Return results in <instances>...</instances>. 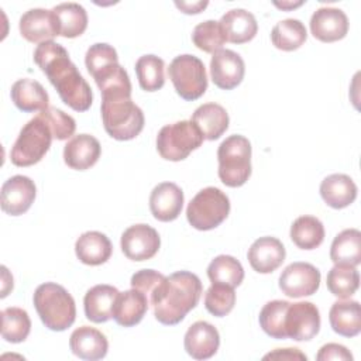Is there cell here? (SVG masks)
I'll use <instances>...</instances> for the list:
<instances>
[{
  "label": "cell",
  "instance_id": "6da1fadb",
  "mask_svg": "<svg viewBox=\"0 0 361 361\" xmlns=\"http://www.w3.org/2000/svg\"><path fill=\"white\" fill-rule=\"evenodd\" d=\"M34 62L45 73L66 106L75 111L89 110L93 102L92 89L61 44L55 41L38 44L34 51Z\"/></svg>",
  "mask_w": 361,
  "mask_h": 361
},
{
  "label": "cell",
  "instance_id": "7a4b0ae2",
  "mask_svg": "<svg viewBox=\"0 0 361 361\" xmlns=\"http://www.w3.org/2000/svg\"><path fill=\"white\" fill-rule=\"evenodd\" d=\"M202 292L203 286L197 275L178 271L165 278L149 305H152L154 316L159 323L175 326L196 307Z\"/></svg>",
  "mask_w": 361,
  "mask_h": 361
},
{
  "label": "cell",
  "instance_id": "3957f363",
  "mask_svg": "<svg viewBox=\"0 0 361 361\" xmlns=\"http://www.w3.org/2000/svg\"><path fill=\"white\" fill-rule=\"evenodd\" d=\"M34 306L44 323L52 331L69 329L76 319V305L72 295L55 282L41 283L34 292Z\"/></svg>",
  "mask_w": 361,
  "mask_h": 361
},
{
  "label": "cell",
  "instance_id": "277c9868",
  "mask_svg": "<svg viewBox=\"0 0 361 361\" xmlns=\"http://www.w3.org/2000/svg\"><path fill=\"white\" fill-rule=\"evenodd\" d=\"M102 120L106 133L118 141L135 138L144 128V113L131 96L102 97Z\"/></svg>",
  "mask_w": 361,
  "mask_h": 361
},
{
  "label": "cell",
  "instance_id": "5b68a950",
  "mask_svg": "<svg viewBox=\"0 0 361 361\" xmlns=\"http://www.w3.org/2000/svg\"><path fill=\"white\" fill-rule=\"evenodd\" d=\"M219 178L228 188L243 186L251 176V142L240 134L227 137L217 149Z\"/></svg>",
  "mask_w": 361,
  "mask_h": 361
},
{
  "label": "cell",
  "instance_id": "8992f818",
  "mask_svg": "<svg viewBox=\"0 0 361 361\" xmlns=\"http://www.w3.org/2000/svg\"><path fill=\"white\" fill-rule=\"evenodd\" d=\"M230 213V200L219 188L207 186L199 190L189 202L186 219L189 224L200 231L213 230L220 226Z\"/></svg>",
  "mask_w": 361,
  "mask_h": 361
},
{
  "label": "cell",
  "instance_id": "52a82bcc",
  "mask_svg": "<svg viewBox=\"0 0 361 361\" xmlns=\"http://www.w3.org/2000/svg\"><path fill=\"white\" fill-rule=\"evenodd\" d=\"M200 130L192 120L164 126L157 135V151L166 161H182L203 142Z\"/></svg>",
  "mask_w": 361,
  "mask_h": 361
},
{
  "label": "cell",
  "instance_id": "ba28073f",
  "mask_svg": "<svg viewBox=\"0 0 361 361\" xmlns=\"http://www.w3.org/2000/svg\"><path fill=\"white\" fill-rule=\"evenodd\" d=\"M54 135L47 123L35 116L20 131L11 152L10 159L16 166H31L39 162L51 147Z\"/></svg>",
  "mask_w": 361,
  "mask_h": 361
},
{
  "label": "cell",
  "instance_id": "9c48e42d",
  "mask_svg": "<svg viewBox=\"0 0 361 361\" xmlns=\"http://www.w3.org/2000/svg\"><path fill=\"white\" fill-rule=\"evenodd\" d=\"M168 76L176 93L188 102L196 100L207 90V75L202 59L183 54L175 56L168 68Z\"/></svg>",
  "mask_w": 361,
  "mask_h": 361
},
{
  "label": "cell",
  "instance_id": "30bf717a",
  "mask_svg": "<svg viewBox=\"0 0 361 361\" xmlns=\"http://www.w3.org/2000/svg\"><path fill=\"white\" fill-rule=\"evenodd\" d=\"M320 330V313L312 302L289 303L285 314L286 337L295 341H309Z\"/></svg>",
  "mask_w": 361,
  "mask_h": 361
},
{
  "label": "cell",
  "instance_id": "8fae6325",
  "mask_svg": "<svg viewBox=\"0 0 361 361\" xmlns=\"http://www.w3.org/2000/svg\"><path fill=\"white\" fill-rule=\"evenodd\" d=\"M320 271L309 262H292L279 276V289L289 298L316 293L320 286Z\"/></svg>",
  "mask_w": 361,
  "mask_h": 361
},
{
  "label": "cell",
  "instance_id": "7c38bea8",
  "mask_svg": "<svg viewBox=\"0 0 361 361\" xmlns=\"http://www.w3.org/2000/svg\"><path fill=\"white\" fill-rule=\"evenodd\" d=\"M121 251L131 261L151 259L159 250L161 238L158 231L144 223L130 226L121 234Z\"/></svg>",
  "mask_w": 361,
  "mask_h": 361
},
{
  "label": "cell",
  "instance_id": "4fadbf2b",
  "mask_svg": "<svg viewBox=\"0 0 361 361\" xmlns=\"http://www.w3.org/2000/svg\"><path fill=\"white\" fill-rule=\"evenodd\" d=\"M35 195L34 180L24 175H14L1 186V210L10 216H20L31 207Z\"/></svg>",
  "mask_w": 361,
  "mask_h": 361
},
{
  "label": "cell",
  "instance_id": "5bb4252c",
  "mask_svg": "<svg viewBox=\"0 0 361 361\" xmlns=\"http://www.w3.org/2000/svg\"><path fill=\"white\" fill-rule=\"evenodd\" d=\"M245 73L243 58L231 49H219L210 59V75L213 83L223 89L231 90L237 87Z\"/></svg>",
  "mask_w": 361,
  "mask_h": 361
},
{
  "label": "cell",
  "instance_id": "9a60e30c",
  "mask_svg": "<svg viewBox=\"0 0 361 361\" xmlns=\"http://www.w3.org/2000/svg\"><path fill=\"white\" fill-rule=\"evenodd\" d=\"M310 31L322 42H334L347 35L348 18L340 8L320 7L312 14Z\"/></svg>",
  "mask_w": 361,
  "mask_h": 361
},
{
  "label": "cell",
  "instance_id": "2e32d148",
  "mask_svg": "<svg viewBox=\"0 0 361 361\" xmlns=\"http://www.w3.org/2000/svg\"><path fill=\"white\" fill-rule=\"evenodd\" d=\"M20 34L30 42L52 41L59 35V28L52 10L31 8L20 17Z\"/></svg>",
  "mask_w": 361,
  "mask_h": 361
},
{
  "label": "cell",
  "instance_id": "e0dca14e",
  "mask_svg": "<svg viewBox=\"0 0 361 361\" xmlns=\"http://www.w3.org/2000/svg\"><path fill=\"white\" fill-rule=\"evenodd\" d=\"M285 247L276 237L257 238L247 254L251 268L259 274H271L285 261Z\"/></svg>",
  "mask_w": 361,
  "mask_h": 361
},
{
  "label": "cell",
  "instance_id": "ac0fdd59",
  "mask_svg": "<svg viewBox=\"0 0 361 361\" xmlns=\"http://www.w3.org/2000/svg\"><path fill=\"white\" fill-rule=\"evenodd\" d=\"M186 353L195 360L212 358L220 345L217 329L209 322H195L186 331L183 338Z\"/></svg>",
  "mask_w": 361,
  "mask_h": 361
},
{
  "label": "cell",
  "instance_id": "d6986e66",
  "mask_svg": "<svg viewBox=\"0 0 361 361\" xmlns=\"http://www.w3.org/2000/svg\"><path fill=\"white\" fill-rule=\"evenodd\" d=\"M183 192L173 182L158 183L149 195V210L159 221L178 219L183 207Z\"/></svg>",
  "mask_w": 361,
  "mask_h": 361
},
{
  "label": "cell",
  "instance_id": "ffe728a7",
  "mask_svg": "<svg viewBox=\"0 0 361 361\" xmlns=\"http://www.w3.org/2000/svg\"><path fill=\"white\" fill-rule=\"evenodd\" d=\"M102 147L97 138L90 134L73 135L63 148L65 164L76 171H85L93 166L100 158Z\"/></svg>",
  "mask_w": 361,
  "mask_h": 361
},
{
  "label": "cell",
  "instance_id": "44dd1931",
  "mask_svg": "<svg viewBox=\"0 0 361 361\" xmlns=\"http://www.w3.org/2000/svg\"><path fill=\"white\" fill-rule=\"evenodd\" d=\"M69 347L72 353L89 361L102 360L106 357L109 350V341L106 336L94 327L82 326L72 331L69 338Z\"/></svg>",
  "mask_w": 361,
  "mask_h": 361
},
{
  "label": "cell",
  "instance_id": "7402d4cb",
  "mask_svg": "<svg viewBox=\"0 0 361 361\" xmlns=\"http://www.w3.org/2000/svg\"><path fill=\"white\" fill-rule=\"evenodd\" d=\"M118 289L100 283L90 288L83 298L86 319L93 323H106L113 317V307L118 296Z\"/></svg>",
  "mask_w": 361,
  "mask_h": 361
},
{
  "label": "cell",
  "instance_id": "603a6c76",
  "mask_svg": "<svg viewBox=\"0 0 361 361\" xmlns=\"http://www.w3.org/2000/svg\"><path fill=\"white\" fill-rule=\"evenodd\" d=\"M148 306L149 303L147 296L142 292L131 288L130 290L118 293L113 307V319L118 326L133 327L142 320Z\"/></svg>",
  "mask_w": 361,
  "mask_h": 361
},
{
  "label": "cell",
  "instance_id": "cb8c5ba5",
  "mask_svg": "<svg viewBox=\"0 0 361 361\" xmlns=\"http://www.w3.org/2000/svg\"><path fill=\"white\" fill-rule=\"evenodd\" d=\"M219 24L226 41L233 44L248 42L258 31V24L254 14L244 8H233L227 11L220 18Z\"/></svg>",
  "mask_w": 361,
  "mask_h": 361
},
{
  "label": "cell",
  "instance_id": "d4e9b609",
  "mask_svg": "<svg viewBox=\"0 0 361 361\" xmlns=\"http://www.w3.org/2000/svg\"><path fill=\"white\" fill-rule=\"evenodd\" d=\"M10 94L16 107L25 113L42 111L49 107V96L44 86L39 82L28 78L14 82Z\"/></svg>",
  "mask_w": 361,
  "mask_h": 361
},
{
  "label": "cell",
  "instance_id": "484cf974",
  "mask_svg": "<svg viewBox=\"0 0 361 361\" xmlns=\"http://www.w3.org/2000/svg\"><path fill=\"white\" fill-rule=\"evenodd\" d=\"M320 196L327 206L333 209H344L355 200L357 185L348 175L333 173L322 180Z\"/></svg>",
  "mask_w": 361,
  "mask_h": 361
},
{
  "label": "cell",
  "instance_id": "4316f807",
  "mask_svg": "<svg viewBox=\"0 0 361 361\" xmlns=\"http://www.w3.org/2000/svg\"><path fill=\"white\" fill-rule=\"evenodd\" d=\"M75 252L80 262L96 267L110 258L113 245L106 234L100 231H86L76 240Z\"/></svg>",
  "mask_w": 361,
  "mask_h": 361
},
{
  "label": "cell",
  "instance_id": "83f0119b",
  "mask_svg": "<svg viewBox=\"0 0 361 361\" xmlns=\"http://www.w3.org/2000/svg\"><path fill=\"white\" fill-rule=\"evenodd\" d=\"M192 121L200 130L204 140L214 141L226 133L230 118L223 106L217 103H204L195 110Z\"/></svg>",
  "mask_w": 361,
  "mask_h": 361
},
{
  "label": "cell",
  "instance_id": "f1b7e54d",
  "mask_svg": "<svg viewBox=\"0 0 361 361\" xmlns=\"http://www.w3.org/2000/svg\"><path fill=\"white\" fill-rule=\"evenodd\" d=\"M331 329L343 337H354L361 331V307L357 300H337L329 312Z\"/></svg>",
  "mask_w": 361,
  "mask_h": 361
},
{
  "label": "cell",
  "instance_id": "f546056e",
  "mask_svg": "<svg viewBox=\"0 0 361 361\" xmlns=\"http://www.w3.org/2000/svg\"><path fill=\"white\" fill-rule=\"evenodd\" d=\"M330 258L334 265L357 267L361 262V233L357 228H347L338 233L330 248Z\"/></svg>",
  "mask_w": 361,
  "mask_h": 361
},
{
  "label": "cell",
  "instance_id": "4dcf8cb0",
  "mask_svg": "<svg viewBox=\"0 0 361 361\" xmlns=\"http://www.w3.org/2000/svg\"><path fill=\"white\" fill-rule=\"evenodd\" d=\"M52 13L56 18L61 37L76 38L85 32L87 13L79 3H61L52 8Z\"/></svg>",
  "mask_w": 361,
  "mask_h": 361
},
{
  "label": "cell",
  "instance_id": "1f68e13d",
  "mask_svg": "<svg viewBox=\"0 0 361 361\" xmlns=\"http://www.w3.org/2000/svg\"><path fill=\"white\" fill-rule=\"evenodd\" d=\"M306 38V27L298 18L281 20L271 31V41L281 51H295L305 44Z\"/></svg>",
  "mask_w": 361,
  "mask_h": 361
},
{
  "label": "cell",
  "instance_id": "d6a6232c",
  "mask_svg": "<svg viewBox=\"0 0 361 361\" xmlns=\"http://www.w3.org/2000/svg\"><path fill=\"white\" fill-rule=\"evenodd\" d=\"M290 238L302 250H314L324 240V226L314 216H300L290 226Z\"/></svg>",
  "mask_w": 361,
  "mask_h": 361
},
{
  "label": "cell",
  "instance_id": "836d02e7",
  "mask_svg": "<svg viewBox=\"0 0 361 361\" xmlns=\"http://www.w3.org/2000/svg\"><path fill=\"white\" fill-rule=\"evenodd\" d=\"M207 276L212 283L238 286L244 279V268L238 259L231 255H217L207 267Z\"/></svg>",
  "mask_w": 361,
  "mask_h": 361
},
{
  "label": "cell",
  "instance_id": "e575fe53",
  "mask_svg": "<svg viewBox=\"0 0 361 361\" xmlns=\"http://www.w3.org/2000/svg\"><path fill=\"white\" fill-rule=\"evenodd\" d=\"M164 61L152 54L142 55L135 62V73L138 83L145 92L159 90L165 83Z\"/></svg>",
  "mask_w": 361,
  "mask_h": 361
},
{
  "label": "cell",
  "instance_id": "d590c367",
  "mask_svg": "<svg viewBox=\"0 0 361 361\" xmlns=\"http://www.w3.org/2000/svg\"><path fill=\"white\" fill-rule=\"evenodd\" d=\"M31 330L28 313L21 307H6L1 310V337L8 343L24 341Z\"/></svg>",
  "mask_w": 361,
  "mask_h": 361
},
{
  "label": "cell",
  "instance_id": "8d00e7d4",
  "mask_svg": "<svg viewBox=\"0 0 361 361\" xmlns=\"http://www.w3.org/2000/svg\"><path fill=\"white\" fill-rule=\"evenodd\" d=\"M327 289L340 299L353 296L360 286V274L355 267L334 265L327 272Z\"/></svg>",
  "mask_w": 361,
  "mask_h": 361
},
{
  "label": "cell",
  "instance_id": "74e56055",
  "mask_svg": "<svg viewBox=\"0 0 361 361\" xmlns=\"http://www.w3.org/2000/svg\"><path fill=\"white\" fill-rule=\"evenodd\" d=\"M290 302L288 300H271L264 305L259 312V326L272 338L283 340L286 337L285 331V314Z\"/></svg>",
  "mask_w": 361,
  "mask_h": 361
},
{
  "label": "cell",
  "instance_id": "f35d334b",
  "mask_svg": "<svg viewBox=\"0 0 361 361\" xmlns=\"http://www.w3.org/2000/svg\"><path fill=\"white\" fill-rule=\"evenodd\" d=\"M192 41L200 51L214 54L216 51L221 49V47L226 42V38L219 21L206 20L203 23H199L193 28Z\"/></svg>",
  "mask_w": 361,
  "mask_h": 361
},
{
  "label": "cell",
  "instance_id": "ab89813d",
  "mask_svg": "<svg viewBox=\"0 0 361 361\" xmlns=\"http://www.w3.org/2000/svg\"><path fill=\"white\" fill-rule=\"evenodd\" d=\"M235 305L234 288L220 283H212L204 293V306L216 317L228 314Z\"/></svg>",
  "mask_w": 361,
  "mask_h": 361
},
{
  "label": "cell",
  "instance_id": "60d3db41",
  "mask_svg": "<svg viewBox=\"0 0 361 361\" xmlns=\"http://www.w3.org/2000/svg\"><path fill=\"white\" fill-rule=\"evenodd\" d=\"M38 117H41L47 123L54 138L58 141L68 140L73 135L76 130L75 118L56 107H47L45 110L38 113Z\"/></svg>",
  "mask_w": 361,
  "mask_h": 361
},
{
  "label": "cell",
  "instance_id": "b9f144b4",
  "mask_svg": "<svg viewBox=\"0 0 361 361\" xmlns=\"http://www.w3.org/2000/svg\"><path fill=\"white\" fill-rule=\"evenodd\" d=\"M114 62H118V55H117V51L109 44L97 42L90 45L89 49L86 51L85 63H86L87 72L92 76L97 73L100 69Z\"/></svg>",
  "mask_w": 361,
  "mask_h": 361
},
{
  "label": "cell",
  "instance_id": "7bdbcfd3",
  "mask_svg": "<svg viewBox=\"0 0 361 361\" xmlns=\"http://www.w3.org/2000/svg\"><path fill=\"white\" fill-rule=\"evenodd\" d=\"M165 275H162L161 272L158 271H154V269H141V271H137L133 276H131V288L142 292L147 299H148V303L151 302L152 296L157 293V290L159 289V286L162 285V282L165 281Z\"/></svg>",
  "mask_w": 361,
  "mask_h": 361
},
{
  "label": "cell",
  "instance_id": "ee69618b",
  "mask_svg": "<svg viewBox=\"0 0 361 361\" xmlns=\"http://www.w3.org/2000/svg\"><path fill=\"white\" fill-rule=\"evenodd\" d=\"M317 361H329V360H340V361H351L353 355L351 353L341 344L337 343H329L324 344L317 355H316Z\"/></svg>",
  "mask_w": 361,
  "mask_h": 361
},
{
  "label": "cell",
  "instance_id": "f6af8a7d",
  "mask_svg": "<svg viewBox=\"0 0 361 361\" xmlns=\"http://www.w3.org/2000/svg\"><path fill=\"white\" fill-rule=\"evenodd\" d=\"M264 360H303L307 357L299 348H276L275 351L264 355Z\"/></svg>",
  "mask_w": 361,
  "mask_h": 361
},
{
  "label": "cell",
  "instance_id": "bcb514c9",
  "mask_svg": "<svg viewBox=\"0 0 361 361\" xmlns=\"http://www.w3.org/2000/svg\"><path fill=\"white\" fill-rule=\"evenodd\" d=\"M209 1H175V6L186 14H197L207 7Z\"/></svg>",
  "mask_w": 361,
  "mask_h": 361
},
{
  "label": "cell",
  "instance_id": "7dc6e473",
  "mask_svg": "<svg viewBox=\"0 0 361 361\" xmlns=\"http://www.w3.org/2000/svg\"><path fill=\"white\" fill-rule=\"evenodd\" d=\"M274 4H275L276 7H279V8H282V10H292V8H296V7L302 6L303 1H302V0H300V1H282V3L274 1Z\"/></svg>",
  "mask_w": 361,
  "mask_h": 361
}]
</instances>
